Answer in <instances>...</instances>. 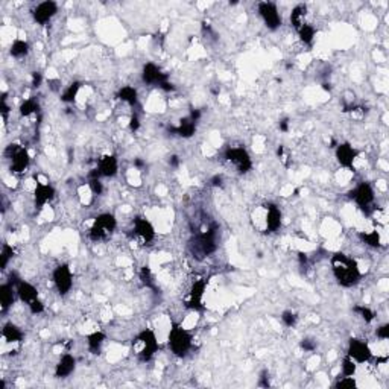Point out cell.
Instances as JSON below:
<instances>
[{
    "label": "cell",
    "mask_w": 389,
    "mask_h": 389,
    "mask_svg": "<svg viewBox=\"0 0 389 389\" xmlns=\"http://www.w3.org/2000/svg\"><path fill=\"white\" fill-rule=\"evenodd\" d=\"M330 263L336 281L341 286H344V288H353V286H356L360 281L362 274L357 261L353 257L344 253H336L332 256Z\"/></svg>",
    "instance_id": "1"
},
{
    "label": "cell",
    "mask_w": 389,
    "mask_h": 389,
    "mask_svg": "<svg viewBox=\"0 0 389 389\" xmlns=\"http://www.w3.org/2000/svg\"><path fill=\"white\" fill-rule=\"evenodd\" d=\"M217 250V225L212 223L206 231L195 234L189 240V251L196 260H204Z\"/></svg>",
    "instance_id": "2"
},
{
    "label": "cell",
    "mask_w": 389,
    "mask_h": 389,
    "mask_svg": "<svg viewBox=\"0 0 389 389\" xmlns=\"http://www.w3.org/2000/svg\"><path fill=\"white\" fill-rule=\"evenodd\" d=\"M116 227H117V220L113 215H110V213L99 215L94 219L91 228H90V239L94 242L107 240L108 237H111Z\"/></svg>",
    "instance_id": "3"
},
{
    "label": "cell",
    "mask_w": 389,
    "mask_h": 389,
    "mask_svg": "<svg viewBox=\"0 0 389 389\" xmlns=\"http://www.w3.org/2000/svg\"><path fill=\"white\" fill-rule=\"evenodd\" d=\"M169 346L175 356H184L192 346V336L181 325L173 324L169 333Z\"/></svg>",
    "instance_id": "4"
},
{
    "label": "cell",
    "mask_w": 389,
    "mask_h": 389,
    "mask_svg": "<svg viewBox=\"0 0 389 389\" xmlns=\"http://www.w3.org/2000/svg\"><path fill=\"white\" fill-rule=\"evenodd\" d=\"M132 344H140L141 348L137 351V357L140 362H149L154 354L158 351V341L152 330H143L137 335Z\"/></svg>",
    "instance_id": "5"
},
{
    "label": "cell",
    "mask_w": 389,
    "mask_h": 389,
    "mask_svg": "<svg viewBox=\"0 0 389 389\" xmlns=\"http://www.w3.org/2000/svg\"><path fill=\"white\" fill-rule=\"evenodd\" d=\"M5 157L11 160V171L15 173H22L29 166V152L20 145H9L5 149Z\"/></svg>",
    "instance_id": "6"
},
{
    "label": "cell",
    "mask_w": 389,
    "mask_h": 389,
    "mask_svg": "<svg viewBox=\"0 0 389 389\" xmlns=\"http://www.w3.org/2000/svg\"><path fill=\"white\" fill-rule=\"evenodd\" d=\"M225 160L234 165L239 173H247L253 168L251 157L243 148H228L225 151Z\"/></svg>",
    "instance_id": "7"
},
{
    "label": "cell",
    "mask_w": 389,
    "mask_h": 389,
    "mask_svg": "<svg viewBox=\"0 0 389 389\" xmlns=\"http://www.w3.org/2000/svg\"><path fill=\"white\" fill-rule=\"evenodd\" d=\"M259 12L263 18L266 28L275 31L281 26V15L277 9V5L272 2H260L259 3Z\"/></svg>",
    "instance_id": "8"
},
{
    "label": "cell",
    "mask_w": 389,
    "mask_h": 389,
    "mask_svg": "<svg viewBox=\"0 0 389 389\" xmlns=\"http://www.w3.org/2000/svg\"><path fill=\"white\" fill-rule=\"evenodd\" d=\"M53 283H55V288L59 292V295H66L70 292L73 278H72V271L69 268V264H59L58 268H55Z\"/></svg>",
    "instance_id": "9"
},
{
    "label": "cell",
    "mask_w": 389,
    "mask_h": 389,
    "mask_svg": "<svg viewBox=\"0 0 389 389\" xmlns=\"http://www.w3.org/2000/svg\"><path fill=\"white\" fill-rule=\"evenodd\" d=\"M350 198L356 201L362 210H368L374 202V190L368 182H360L353 192H350Z\"/></svg>",
    "instance_id": "10"
},
{
    "label": "cell",
    "mask_w": 389,
    "mask_h": 389,
    "mask_svg": "<svg viewBox=\"0 0 389 389\" xmlns=\"http://www.w3.org/2000/svg\"><path fill=\"white\" fill-rule=\"evenodd\" d=\"M346 356H350L357 363H363V362H368L371 359L373 353H371V348L368 346V344L365 341H362V339H350Z\"/></svg>",
    "instance_id": "11"
},
{
    "label": "cell",
    "mask_w": 389,
    "mask_h": 389,
    "mask_svg": "<svg viewBox=\"0 0 389 389\" xmlns=\"http://www.w3.org/2000/svg\"><path fill=\"white\" fill-rule=\"evenodd\" d=\"M141 79H143V83L148 84V86H158V87H161L163 84L169 81V76L166 73H163L160 70V67H157L154 63H148V64H145V67H143Z\"/></svg>",
    "instance_id": "12"
},
{
    "label": "cell",
    "mask_w": 389,
    "mask_h": 389,
    "mask_svg": "<svg viewBox=\"0 0 389 389\" xmlns=\"http://www.w3.org/2000/svg\"><path fill=\"white\" fill-rule=\"evenodd\" d=\"M206 286H207L206 278H201V280L195 281V284L190 289L189 298L186 301V305L189 307V309H192V310H202L204 309L202 297H204V292H206Z\"/></svg>",
    "instance_id": "13"
},
{
    "label": "cell",
    "mask_w": 389,
    "mask_h": 389,
    "mask_svg": "<svg viewBox=\"0 0 389 389\" xmlns=\"http://www.w3.org/2000/svg\"><path fill=\"white\" fill-rule=\"evenodd\" d=\"M56 12H58V3L53 2V0H46V2L40 3L32 11V17L38 25H46Z\"/></svg>",
    "instance_id": "14"
},
{
    "label": "cell",
    "mask_w": 389,
    "mask_h": 389,
    "mask_svg": "<svg viewBox=\"0 0 389 389\" xmlns=\"http://www.w3.org/2000/svg\"><path fill=\"white\" fill-rule=\"evenodd\" d=\"M356 155L357 152L350 143H341V145L336 146V158L342 168L353 169V163H354Z\"/></svg>",
    "instance_id": "15"
},
{
    "label": "cell",
    "mask_w": 389,
    "mask_h": 389,
    "mask_svg": "<svg viewBox=\"0 0 389 389\" xmlns=\"http://www.w3.org/2000/svg\"><path fill=\"white\" fill-rule=\"evenodd\" d=\"M134 233L141 239L143 243H151L155 237V230L152 227V223L143 217L134 219Z\"/></svg>",
    "instance_id": "16"
},
{
    "label": "cell",
    "mask_w": 389,
    "mask_h": 389,
    "mask_svg": "<svg viewBox=\"0 0 389 389\" xmlns=\"http://www.w3.org/2000/svg\"><path fill=\"white\" fill-rule=\"evenodd\" d=\"M196 124L190 116L189 117H184L179 120V125L178 127H169V132H173L182 138H190L195 132H196Z\"/></svg>",
    "instance_id": "17"
},
{
    "label": "cell",
    "mask_w": 389,
    "mask_h": 389,
    "mask_svg": "<svg viewBox=\"0 0 389 389\" xmlns=\"http://www.w3.org/2000/svg\"><path fill=\"white\" fill-rule=\"evenodd\" d=\"M97 171L100 173V176H107V178H111V176H116L117 171H119V163H117V158L114 155H105L99 160V165H97Z\"/></svg>",
    "instance_id": "18"
},
{
    "label": "cell",
    "mask_w": 389,
    "mask_h": 389,
    "mask_svg": "<svg viewBox=\"0 0 389 389\" xmlns=\"http://www.w3.org/2000/svg\"><path fill=\"white\" fill-rule=\"evenodd\" d=\"M75 368H76V359L72 354H64L59 359L55 368V376L58 379H66L75 371Z\"/></svg>",
    "instance_id": "19"
},
{
    "label": "cell",
    "mask_w": 389,
    "mask_h": 389,
    "mask_svg": "<svg viewBox=\"0 0 389 389\" xmlns=\"http://www.w3.org/2000/svg\"><path fill=\"white\" fill-rule=\"evenodd\" d=\"M268 216H266V228L268 233H275L281 227V212L275 204H268Z\"/></svg>",
    "instance_id": "20"
},
{
    "label": "cell",
    "mask_w": 389,
    "mask_h": 389,
    "mask_svg": "<svg viewBox=\"0 0 389 389\" xmlns=\"http://www.w3.org/2000/svg\"><path fill=\"white\" fill-rule=\"evenodd\" d=\"M35 206L37 207H43L46 202L52 201L55 196V189L49 184H37L35 187Z\"/></svg>",
    "instance_id": "21"
},
{
    "label": "cell",
    "mask_w": 389,
    "mask_h": 389,
    "mask_svg": "<svg viewBox=\"0 0 389 389\" xmlns=\"http://www.w3.org/2000/svg\"><path fill=\"white\" fill-rule=\"evenodd\" d=\"M17 295H18L20 300H22L23 303H26L28 305L32 301L38 300V291L34 288L31 283H26V281H20L17 284Z\"/></svg>",
    "instance_id": "22"
},
{
    "label": "cell",
    "mask_w": 389,
    "mask_h": 389,
    "mask_svg": "<svg viewBox=\"0 0 389 389\" xmlns=\"http://www.w3.org/2000/svg\"><path fill=\"white\" fill-rule=\"evenodd\" d=\"M14 304V292H12V284L5 283L0 286V305H2V312H8L9 307Z\"/></svg>",
    "instance_id": "23"
},
{
    "label": "cell",
    "mask_w": 389,
    "mask_h": 389,
    "mask_svg": "<svg viewBox=\"0 0 389 389\" xmlns=\"http://www.w3.org/2000/svg\"><path fill=\"white\" fill-rule=\"evenodd\" d=\"M107 336L102 333V332H94L91 335H88L87 338V344H88V350L93 353V354H99L102 345H104Z\"/></svg>",
    "instance_id": "24"
},
{
    "label": "cell",
    "mask_w": 389,
    "mask_h": 389,
    "mask_svg": "<svg viewBox=\"0 0 389 389\" xmlns=\"http://www.w3.org/2000/svg\"><path fill=\"white\" fill-rule=\"evenodd\" d=\"M3 338L8 342H20L23 339V332L18 329L17 325H14L12 322H8L3 325V332H2Z\"/></svg>",
    "instance_id": "25"
},
{
    "label": "cell",
    "mask_w": 389,
    "mask_h": 389,
    "mask_svg": "<svg viewBox=\"0 0 389 389\" xmlns=\"http://www.w3.org/2000/svg\"><path fill=\"white\" fill-rule=\"evenodd\" d=\"M117 97H119L120 100L127 102V104L131 105V107H135L137 102H138V99H137V90H135L134 87H130V86L122 87V88L119 90V93H117Z\"/></svg>",
    "instance_id": "26"
},
{
    "label": "cell",
    "mask_w": 389,
    "mask_h": 389,
    "mask_svg": "<svg viewBox=\"0 0 389 389\" xmlns=\"http://www.w3.org/2000/svg\"><path fill=\"white\" fill-rule=\"evenodd\" d=\"M305 14H307V6L305 5H297L294 9H292V14H291V23L294 25V28L298 31L305 22Z\"/></svg>",
    "instance_id": "27"
},
{
    "label": "cell",
    "mask_w": 389,
    "mask_h": 389,
    "mask_svg": "<svg viewBox=\"0 0 389 389\" xmlns=\"http://www.w3.org/2000/svg\"><path fill=\"white\" fill-rule=\"evenodd\" d=\"M28 52H29V44L25 40H15L11 46V55L14 58H23L28 55Z\"/></svg>",
    "instance_id": "28"
},
{
    "label": "cell",
    "mask_w": 389,
    "mask_h": 389,
    "mask_svg": "<svg viewBox=\"0 0 389 389\" xmlns=\"http://www.w3.org/2000/svg\"><path fill=\"white\" fill-rule=\"evenodd\" d=\"M300 38L304 44H312L313 38H315V28L309 23H304L300 29H298Z\"/></svg>",
    "instance_id": "29"
},
{
    "label": "cell",
    "mask_w": 389,
    "mask_h": 389,
    "mask_svg": "<svg viewBox=\"0 0 389 389\" xmlns=\"http://www.w3.org/2000/svg\"><path fill=\"white\" fill-rule=\"evenodd\" d=\"M79 88H81V83H78V81H76V83H72V84L66 88V91L63 93V96H61V100L66 102V104H70V102L75 100Z\"/></svg>",
    "instance_id": "30"
},
{
    "label": "cell",
    "mask_w": 389,
    "mask_h": 389,
    "mask_svg": "<svg viewBox=\"0 0 389 389\" xmlns=\"http://www.w3.org/2000/svg\"><path fill=\"white\" fill-rule=\"evenodd\" d=\"M40 110V107H38V104H37V100L35 99H28V100H25L22 105H20V114L22 116H25V117H28V116H31V114H34V113H37Z\"/></svg>",
    "instance_id": "31"
},
{
    "label": "cell",
    "mask_w": 389,
    "mask_h": 389,
    "mask_svg": "<svg viewBox=\"0 0 389 389\" xmlns=\"http://www.w3.org/2000/svg\"><path fill=\"white\" fill-rule=\"evenodd\" d=\"M14 248L9 247V245H3V248H2V254H0V268L2 269H6V266L9 263V260L14 257Z\"/></svg>",
    "instance_id": "32"
},
{
    "label": "cell",
    "mask_w": 389,
    "mask_h": 389,
    "mask_svg": "<svg viewBox=\"0 0 389 389\" xmlns=\"http://www.w3.org/2000/svg\"><path fill=\"white\" fill-rule=\"evenodd\" d=\"M360 239L366 243V245H370V247L373 248H377L380 247V236L377 231H371V233H362L360 234Z\"/></svg>",
    "instance_id": "33"
},
{
    "label": "cell",
    "mask_w": 389,
    "mask_h": 389,
    "mask_svg": "<svg viewBox=\"0 0 389 389\" xmlns=\"http://www.w3.org/2000/svg\"><path fill=\"white\" fill-rule=\"evenodd\" d=\"M354 373H356V362L350 356H345L342 360V376H354Z\"/></svg>",
    "instance_id": "34"
},
{
    "label": "cell",
    "mask_w": 389,
    "mask_h": 389,
    "mask_svg": "<svg viewBox=\"0 0 389 389\" xmlns=\"http://www.w3.org/2000/svg\"><path fill=\"white\" fill-rule=\"evenodd\" d=\"M362 319H365V322H371L374 319V312L371 309H368L365 305H354L353 309Z\"/></svg>",
    "instance_id": "35"
},
{
    "label": "cell",
    "mask_w": 389,
    "mask_h": 389,
    "mask_svg": "<svg viewBox=\"0 0 389 389\" xmlns=\"http://www.w3.org/2000/svg\"><path fill=\"white\" fill-rule=\"evenodd\" d=\"M140 280L141 283L146 286V288H154V277H152V272L148 266H143L141 271H140Z\"/></svg>",
    "instance_id": "36"
},
{
    "label": "cell",
    "mask_w": 389,
    "mask_h": 389,
    "mask_svg": "<svg viewBox=\"0 0 389 389\" xmlns=\"http://www.w3.org/2000/svg\"><path fill=\"white\" fill-rule=\"evenodd\" d=\"M281 321H283V324H284L286 327L292 329V327L297 325L298 316H297L294 312H291V310H286V312H283V315H281Z\"/></svg>",
    "instance_id": "37"
},
{
    "label": "cell",
    "mask_w": 389,
    "mask_h": 389,
    "mask_svg": "<svg viewBox=\"0 0 389 389\" xmlns=\"http://www.w3.org/2000/svg\"><path fill=\"white\" fill-rule=\"evenodd\" d=\"M354 386H356V380L353 379V376H344L335 383V388H354Z\"/></svg>",
    "instance_id": "38"
},
{
    "label": "cell",
    "mask_w": 389,
    "mask_h": 389,
    "mask_svg": "<svg viewBox=\"0 0 389 389\" xmlns=\"http://www.w3.org/2000/svg\"><path fill=\"white\" fill-rule=\"evenodd\" d=\"M90 189L94 195H102V192H104V186H102V182L99 178H90Z\"/></svg>",
    "instance_id": "39"
},
{
    "label": "cell",
    "mask_w": 389,
    "mask_h": 389,
    "mask_svg": "<svg viewBox=\"0 0 389 389\" xmlns=\"http://www.w3.org/2000/svg\"><path fill=\"white\" fill-rule=\"evenodd\" d=\"M29 310H31V313H34V315L43 313V312H44V304L40 301V300H35V301H32V303L29 304Z\"/></svg>",
    "instance_id": "40"
},
{
    "label": "cell",
    "mask_w": 389,
    "mask_h": 389,
    "mask_svg": "<svg viewBox=\"0 0 389 389\" xmlns=\"http://www.w3.org/2000/svg\"><path fill=\"white\" fill-rule=\"evenodd\" d=\"M300 346L303 348L304 351H315L316 350V342L312 339H303L300 342Z\"/></svg>",
    "instance_id": "41"
},
{
    "label": "cell",
    "mask_w": 389,
    "mask_h": 389,
    "mask_svg": "<svg viewBox=\"0 0 389 389\" xmlns=\"http://www.w3.org/2000/svg\"><path fill=\"white\" fill-rule=\"evenodd\" d=\"M269 373L266 371V370H263L261 371V374H260V379H259V386H261V388H269Z\"/></svg>",
    "instance_id": "42"
},
{
    "label": "cell",
    "mask_w": 389,
    "mask_h": 389,
    "mask_svg": "<svg viewBox=\"0 0 389 389\" xmlns=\"http://www.w3.org/2000/svg\"><path fill=\"white\" fill-rule=\"evenodd\" d=\"M376 335L380 339H388L389 338V324H385V325L380 327V329H377Z\"/></svg>",
    "instance_id": "43"
},
{
    "label": "cell",
    "mask_w": 389,
    "mask_h": 389,
    "mask_svg": "<svg viewBox=\"0 0 389 389\" xmlns=\"http://www.w3.org/2000/svg\"><path fill=\"white\" fill-rule=\"evenodd\" d=\"M0 111H2L3 120L8 119V113H9V107L6 105V94L2 96V102H0Z\"/></svg>",
    "instance_id": "44"
},
{
    "label": "cell",
    "mask_w": 389,
    "mask_h": 389,
    "mask_svg": "<svg viewBox=\"0 0 389 389\" xmlns=\"http://www.w3.org/2000/svg\"><path fill=\"white\" fill-rule=\"evenodd\" d=\"M277 155H278V158H280V160H281V161L284 163V166H288V161H286V160H288V158H289V154H288V152H286L284 146H280V148L277 149Z\"/></svg>",
    "instance_id": "45"
},
{
    "label": "cell",
    "mask_w": 389,
    "mask_h": 389,
    "mask_svg": "<svg viewBox=\"0 0 389 389\" xmlns=\"http://www.w3.org/2000/svg\"><path fill=\"white\" fill-rule=\"evenodd\" d=\"M138 128H140V120H138V117L134 114V116L130 119V130H131L132 132H135V131H138Z\"/></svg>",
    "instance_id": "46"
},
{
    "label": "cell",
    "mask_w": 389,
    "mask_h": 389,
    "mask_svg": "<svg viewBox=\"0 0 389 389\" xmlns=\"http://www.w3.org/2000/svg\"><path fill=\"white\" fill-rule=\"evenodd\" d=\"M42 73H38V72H35V73H32V86L34 87H40L42 86Z\"/></svg>",
    "instance_id": "47"
},
{
    "label": "cell",
    "mask_w": 389,
    "mask_h": 389,
    "mask_svg": "<svg viewBox=\"0 0 389 389\" xmlns=\"http://www.w3.org/2000/svg\"><path fill=\"white\" fill-rule=\"evenodd\" d=\"M222 176L220 175H215L212 179H210V182H212V186H215V187H220L222 186Z\"/></svg>",
    "instance_id": "48"
},
{
    "label": "cell",
    "mask_w": 389,
    "mask_h": 389,
    "mask_svg": "<svg viewBox=\"0 0 389 389\" xmlns=\"http://www.w3.org/2000/svg\"><path fill=\"white\" fill-rule=\"evenodd\" d=\"M280 131H283V132H288L289 131V120L288 119H283L281 122H280Z\"/></svg>",
    "instance_id": "49"
},
{
    "label": "cell",
    "mask_w": 389,
    "mask_h": 389,
    "mask_svg": "<svg viewBox=\"0 0 389 389\" xmlns=\"http://www.w3.org/2000/svg\"><path fill=\"white\" fill-rule=\"evenodd\" d=\"M298 260H300L301 266H305L307 261H309V257H307V254H304V253H298Z\"/></svg>",
    "instance_id": "50"
},
{
    "label": "cell",
    "mask_w": 389,
    "mask_h": 389,
    "mask_svg": "<svg viewBox=\"0 0 389 389\" xmlns=\"http://www.w3.org/2000/svg\"><path fill=\"white\" fill-rule=\"evenodd\" d=\"M169 165H171L172 168H178V166H179V158H178L176 155H172L171 160H169Z\"/></svg>",
    "instance_id": "51"
},
{
    "label": "cell",
    "mask_w": 389,
    "mask_h": 389,
    "mask_svg": "<svg viewBox=\"0 0 389 389\" xmlns=\"http://www.w3.org/2000/svg\"><path fill=\"white\" fill-rule=\"evenodd\" d=\"M190 117H192L195 122H198V120L201 119V111H199V110H192V111H190Z\"/></svg>",
    "instance_id": "52"
},
{
    "label": "cell",
    "mask_w": 389,
    "mask_h": 389,
    "mask_svg": "<svg viewBox=\"0 0 389 389\" xmlns=\"http://www.w3.org/2000/svg\"><path fill=\"white\" fill-rule=\"evenodd\" d=\"M134 166H135V168H138V169H143V168H145L146 165H145V161H143V160H140V158H135V160H134Z\"/></svg>",
    "instance_id": "53"
}]
</instances>
